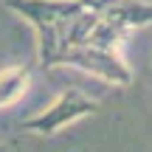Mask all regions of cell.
<instances>
[{"mask_svg": "<svg viewBox=\"0 0 152 152\" xmlns=\"http://www.w3.org/2000/svg\"><path fill=\"white\" fill-rule=\"evenodd\" d=\"M56 68H79V71L96 76L104 85L127 87L132 85V68L124 62L121 51L113 48H99V45H71L59 54Z\"/></svg>", "mask_w": 152, "mask_h": 152, "instance_id": "3957f363", "label": "cell"}, {"mask_svg": "<svg viewBox=\"0 0 152 152\" xmlns=\"http://www.w3.org/2000/svg\"><path fill=\"white\" fill-rule=\"evenodd\" d=\"M82 6H85L87 11H96V14H104V11L110 9V6H115V3H121V0H79Z\"/></svg>", "mask_w": 152, "mask_h": 152, "instance_id": "8992f818", "label": "cell"}, {"mask_svg": "<svg viewBox=\"0 0 152 152\" xmlns=\"http://www.w3.org/2000/svg\"><path fill=\"white\" fill-rule=\"evenodd\" d=\"M0 152H9V149H6V144H3V141H0Z\"/></svg>", "mask_w": 152, "mask_h": 152, "instance_id": "52a82bcc", "label": "cell"}, {"mask_svg": "<svg viewBox=\"0 0 152 152\" xmlns=\"http://www.w3.org/2000/svg\"><path fill=\"white\" fill-rule=\"evenodd\" d=\"M3 6L34 26V31H37L39 65L45 71L56 68L59 54L68 48L71 20L85 6L79 0H3Z\"/></svg>", "mask_w": 152, "mask_h": 152, "instance_id": "6da1fadb", "label": "cell"}, {"mask_svg": "<svg viewBox=\"0 0 152 152\" xmlns=\"http://www.w3.org/2000/svg\"><path fill=\"white\" fill-rule=\"evenodd\" d=\"M147 26H152V3H144V0H121V3L110 6L104 14H99L96 26H93L90 37H87V45L121 51V45L138 28H147Z\"/></svg>", "mask_w": 152, "mask_h": 152, "instance_id": "7a4b0ae2", "label": "cell"}, {"mask_svg": "<svg viewBox=\"0 0 152 152\" xmlns=\"http://www.w3.org/2000/svg\"><path fill=\"white\" fill-rule=\"evenodd\" d=\"M96 110H99L96 99L82 93L79 87H68V90H62L45 110H39L37 115L23 121V130L34 132V135H54L62 127L73 124V121L85 118V115H93Z\"/></svg>", "mask_w": 152, "mask_h": 152, "instance_id": "277c9868", "label": "cell"}, {"mask_svg": "<svg viewBox=\"0 0 152 152\" xmlns=\"http://www.w3.org/2000/svg\"><path fill=\"white\" fill-rule=\"evenodd\" d=\"M31 87V68L28 65H9L0 71V110L17 104Z\"/></svg>", "mask_w": 152, "mask_h": 152, "instance_id": "5b68a950", "label": "cell"}]
</instances>
